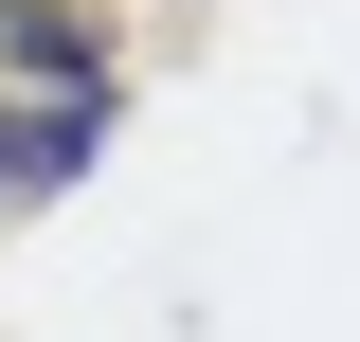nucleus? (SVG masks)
Here are the masks:
<instances>
[{
	"label": "nucleus",
	"instance_id": "obj_1",
	"mask_svg": "<svg viewBox=\"0 0 360 342\" xmlns=\"http://www.w3.org/2000/svg\"><path fill=\"white\" fill-rule=\"evenodd\" d=\"M90 127H108V54H90L54 0H0V198L54 180Z\"/></svg>",
	"mask_w": 360,
	"mask_h": 342
}]
</instances>
